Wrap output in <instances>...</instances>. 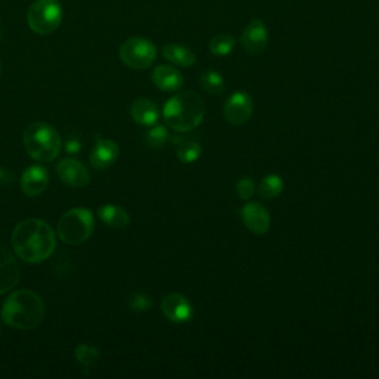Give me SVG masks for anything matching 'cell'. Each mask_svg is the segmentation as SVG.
Instances as JSON below:
<instances>
[{"label":"cell","instance_id":"cell-1","mask_svg":"<svg viewBox=\"0 0 379 379\" xmlns=\"http://www.w3.org/2000/svg\"><path fill=\"white\" fill-rule=\"evenodd\" d=\"M55 246L54 230L43 220H24L13 228L12 248L20 259L28 264L46 261L54 254Z\"/></svg>","mask_w":379,"mask_h":379},{"label":"cell","instance_id":"cell-2","mask_svg":"<svg viewBox=\"0 0 379 379\" xmlns=\"http://www.w3.org/2000/svg\"><path fill=\"white\" fill-rule=\"evenodd\" d=\"M205 101L193 91H184L171 96L163 106V119L166 125L181 134L199 128L205 119Z\"/></svg>","mask_w":379,"mask_h":379},{"label":"cell","instance_id":"cell-3","mask_svg":"<svg viewBox=\"0 0 379 379\" xmlns=\"http://www.w3.org/2000/svg\"><path fill=\"white\" fill-rule=\"evenodd\" d=\"M46 310L40 296L28 289L13 292L4 304L2 320L15 329L31 331L45 319Z\"/></svg>","mask_w":379,"mask_h":379},{"label":"cell","instance_id":"cell-4","mask_svg":"<svg viewBox=\"0 0 379 379\" xmlns=\"http://www.w3.org/2000/svg\"><path fill=\"white\" fill-rule=\"evenodd\" d=\"M23 144L33 160L52 162L60 154L61 137L52 125L36 122L26 128Z\"/></svg>","mask_w":379,"mask_h":379},{"label":"cell","instance_id":"cell-5","mask_svg":"<svg viewBox=\"0 0 379 379\" xmlns=\"http://www.w3.org/2000/svg\"><path fill=\"white\" fill-rule=\"evenodd\" d=\"M94 213L85 208H74L64 213L58 222V237L67 244L85 243L94 233Z\"/></svg>","mask_w":379,"mask_h":379},{"label":"cell","instance_id":"cell-6","mask_svg":"<svg viewBox=\"0 0 379 379\" xmlns=\"http://www.w3.org/2000/svg\"><path fill=\"white\" fill-rule=\"evenodd\" d=\"M27 21L38 35H51L62 21V8L57 0H36L28 9Z\"/></svg>","mask_w":379,"mask_h":379},{"label":"cell","instance_id":"cell-7","mask_svg":"<svg viewBox=\"0 0 379 379\" xmlns=\"http://www.w3.org/2000/svg\"><path fill=\"white\" fill-rule=\"evenodd\" d=\"M119 57L132 70H145L157 58V49L145 38H130L120 45Z\"/></svg>","mask_w":379,"mask_h":379},{"label":"cell","instance_id":"cell-8","mask_svg":"<svg viewBox=\"0 0 379 379\" xmlns=\"http://www.w3.org/2000/svg\"><path fill=\"white\" fill-rule=\"evenodd\" d=\"M254 114V100L246 91H236L224 104V119L232 126H243Z\"/></svg>","mask_w":379,"mask_h":379},{"label":"cell","instance_id":"cell-9","mask_svg":"<svg viewBox=\"0 0 379 379\" xmlns=\"http://www.w3.org/2000/svg\"><path fill=\"white\" fill-rule=\"evenodd\" d=\"M160 310L164 317L176 324L188 323L194 317L193 304L183 293H176V292L168 293L162 300Z\"/></svg>","mask_w":379,"mask_h":379},{"label":"cell","instance_id":"cell-10","mask_svg":"<svg viewBox=\"0 0 379 379\" xmlns=\"http://www.w3.org/2000/svg\"><path fill=\"white\" fill-rule=\"evenodd\" d=\"M240 217H242L244 227L248 228L251 233L256 236H264L270 232V225H271L270 212L261 203L248 202L242 208Z\"/></svg>","mask_w":379,"mask_h":379},{"label":"cell","instance_id":"cell-11","mask_svg":"<svg viewBox=\"0 0 379 379\" xmlns=\"http://www.w3.org/2000/svg\"><path fill=\"white\" fill-rule=\"evenodd\" d=\"M242 46L252 57L262 54L268 45V30L262 20L254 18L242 33Z\"/></svg>","mask_w":379,"mask_h":379},{"label":"cell","instance_id":"cell-12","mask_svg":"<svg viewBox=\"0 0 379 379\" xmlns=\"http://www.w3.org/2000/svg\"><path fill=\"white\" fill-rule=\"evenodd\" d=\"M57 172L62 183L69 187L85 188L91 183L89 171L74 159H62L58 163Z\"/></svg>","mask_w":379,"mask_h":379},{"label":"cell","instance_id":"cell-13","mask_svg":"<svg viewBox=\"0 0 379 379\" xmlns=\"http://www.w3.org/2000/svg\"><path fill=\"white\" fill-rule=\"evenodd\" d=\"M120 148L113 140L98 137V141L91 152V164L95 169H107L119 159Z\"/></svg>","mask_w":379,"mask_h":379},{"label":"cell","instance_id":"cell-14","mask_svg":"<svg viewBox=\"0 0 379 379\" xmlns=\"http://www.w3.org/2000/svg\"><path fill=\"white\" fill-rule=\"evenodd\" d=\"M20 282V267L5 246H0V295L9 292Z\"/></svg>","mask_w":379,"mask_h":379},{"label":"cell","instance_id":"cell-15","mask_svg":"<svg viewBox=\"0 0 379 379\" xmlns=\"http://www.w3.org/2000/svg\"><path fill=\"white\" fill-rule=\"evenodd\" d=\"M49 186V174L43 166H28L21 176V190L28 197L40 196Z\"/></svg>","mask_w":379,"mask_h":379},{"label":"cell","instance_id":"cell-16","mask_svg":"<svg viewBox=\"0 0 379 379\" xmlns=\"http://www.w3.org/2000/svg\"><path fill=\"white\" fill-rule=\"evenodd\" d=\"M152 80L154 86L163 92H178L184 86V76L172 65H157L152 74Z\"/></svg>","mask_w":379,"mask_h":379},{"label":"cell","instance_id":"cell-17","mask_svg":"<svg viewBox=\"0 0 379 379\" xmlns=\"http://www.w3.org/2000/svg\"><path fill=\"white\" fill-rule=\"evenodd\" d=\"M130 116L141 126H153L160 118V111L153 101L147 98H138L130 106Z\"/></svg>","mask_w":379,"mask_h":379},{"label":"cell","instance_id":"cell-18","mask_svg":"<svg viewBox=\"0 0 379 379\" xmlns=\"http://www.w3.org/2000/svg\"><path fill=\"white\" fill-rule=\"evenodd\" d=\"M176 157L181 163L191 164L202 156V145L194 137H174L172 138Z\"/></svg>","mask_w":379,"mask_h":379},{"label":"cell","instance_id":"cell-19","mask_svg":"<svg viewBox=\"0 0 379 379\" xmlns=\"http://www.w3.org/2000/svg\"><path fill=\"white\" fill-rule=\"evenodd\" d=\"M162 54L169 62L178 65V67H184V69L193 67L197 61L194 52L190 47L178 45V43L164 45L162 49Z\"/></svg>","mask_w":379,"mask_h":379},{"label":"cell","instance_id":"cell-20","mask_svg":"<svg viewBox=\"0 0 379 379\" xmlns=\"http://www.w3.org/2000/svg\"><path fill=\"white\" fill-rule=\"evenodd\" d=\"M100 220L113 228H125L130 222V217L126 209L118 205H104L98 209Z\"/></svg>","mask_w":379,"mask_h":379},{"label":"cell","instance_id":"cell-21","mask_svg":"<svg viewBox=\"0 0 379 379\" xmlns=\"http://www.w3.org/2000/svg\"><path fill=\"white\" fill-rule=\"evenodd\" d=\"M285 190V181L277 174H270L261 179L258 186V193L261 199L264 200H274L283 193Z\"/></svg>","mask_w":379,"mask_h":379},{"label":"cell","instance_id":"cell-22","mask_svg":"<svg viewBox=\"0 0 379 379\" xmlns=\"http://www.w3.org/2000/svg\"><path fill=\"white\" fill-rule=\"evenodd\" d=\"M200 85L209 95L220 96L225 92V80L221 73L215 70H206L200 76Z\"/></svg>","mask_w":379,"mask_h":379},{"label":"cell","instance_id":"cell-23","mask_svg":"<svg viewBox=\"0 0 379 379\" xmlns=\"http://www.w3.org/2000/svg\"><path fill=\"white\" fill-rule=\"evenodd\" d=\"M236 39L232 35H218L209 42V51L215 57H227L234 51Z\"/></svg>","mask_w":379,"mask_h":379},{"label":"cell","instance_id":"cell-24","mask_svg":"<svg viewBox=\"0 0 379 379\" xmlns=\"http://www.w3.org/2000/svg\"><path fill=\"white\" fill-rule=\"evenodd\" d=\"M169 141V132L166 129V126L163 125H153L150 129L147 130L145 134V144L147 147L150 148H162L166 145V142Z\"/></svg>","mask_w":379,"mask_h":379},{"label":"cell","instance_id":"cell-25","mask_svg":"<svg viewBox=\"0 0 379 379\" xmlns=\"http://www.w3.org/2000/svg\"><path fill=\"white\" fill-rule=\"evenodd\" d=\"M128 305L134 312H147L153 308L154 301L152 296L145 292H135L129 296Z\"/></svg>","mask_w":379,"mask_h":379},{"label":"cell","instance_id":"cell-26","mask_svg":"<svg viewBox=\"0 0 379 379\" xmlns=\"http://www.w3.org/2000/svg\"><path fill=\"white\" fill-rule=\"evenodd\" d=\"M76 358L79 363L81 366H92L95 365L98 358H100V350L95 349V347H91V345H86V344H80L77 345V349H76Z\"/></svg>","mask_w":379,"mask_h":379},{"label":"cell","instance_id":"cell-27","mask_svg":"<svg viewBox=\"0 0 379 379\" xmlns=\"http://www.w3.org/2000/svg\"><path fill=\"white\" fill-rule=\"evenodd\" d=\"M236 193L240 200L249 202L256 193V184L251 176H242L236 184Z\"/></svg>","mask_w":379,"mask_h":379},{"label":"cell","instance_id":"cell-28","mask_svg":"<svg viewBox=\"0 0 379 379\" xmlns=\"http://www.w3.org/2000/svg\"><path fill=\"white\" fill-rule=\"evenodd\" d=\"M80 148H81V144L76 137H70L67 142H65V152H67L69 154H77L80 152Z\"/></svg>","mask_w":379,"mask_h":379},{"label":"cell","instance_id":"cell-29","mask_svg":"<svg viewBox=\"0 0 379 379\" xmlns=\"http://www.w3.org/2000/svg\"><path fill=\"white\" fill-rule=\"evenodd\" d=\"M9 183H13V174L0 168V184H9Z\"/></svg>","mask_w":379,"mask_h":379},{"label":"cell","instance_id":"cell-30","mask_svg":"<svg viewBox=\"0 0 379 379\" xmlns=\"http://www.w3.org/2000/svg\"><path fill=\"white\" fill-rule=\"evenodd\" d=\"M0 69H2V67H0Z\"/></svg>","mask_w":379,"mask_h":379}]
</instances>
